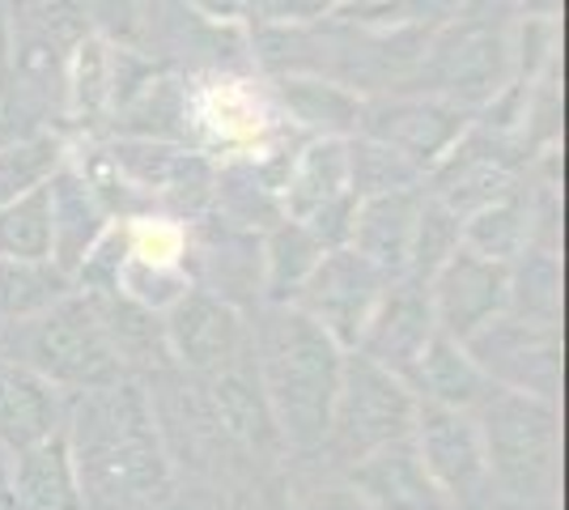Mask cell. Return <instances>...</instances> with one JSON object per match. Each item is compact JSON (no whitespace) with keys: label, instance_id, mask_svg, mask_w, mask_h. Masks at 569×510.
Instances as JSON below:
<instances>
[{"label":"cell","instance_id":"15","mask_svg":"<svg viewBox=\"0 0 569 510\" xmlns=\"http://www.w3.org/2000/svg\"><path fill=\"white\" fill-rule=\"evenodd\" d=\"M302 510H370L353 489H319Z\"/></svg>","mask_w":569,"mask_h":510},{"label":"cell","instance_id":"9","mask_svg":"<svg viewBox=\"0 0 569 510\" xmlns=\"http://www.w3.org/2000/svg\"><path fill=\"white\" fill-rule=\"evenodd\" d=\"M170 337L179 358L196 370H226L238 353V319L230 307H221L213 298H188L174 323H170Z\"/></svg>","mask_w":569,"mask_h":510},{"label":"cell","instance_id":"4","mask_svg":"<svg viewBox=\"0 0 569 510\" xmlns=\"http://www.w3.org/2000/svg\"><path fill=\"white\" fill-rule=\"evenodd\" d=\"M412 400L396 383L391 370H382L370 358H357L340 370V391H336V409L328 438L340 451V460H366L370 451H379L387 442H400L412 430Z\"/></svg>","mask_w":569,"mask_h":510},{"label":"cell","instance_id":"6","mask_svg":"<svg viewBox=\"0 0 569 510\" xmlns=\"http://www.w3.org/2000/svg\"><path fill=\"white\" fill-rule=\"evenodd\" d=\"M412 430H417L412 447L438 493L447 502H476L480 489L489 486V472H485V447H480V430L472 417L429 404L412 417Z\"/></svg>","mask_w":569,"mask_h":510},{"label":"cell","instance_id":"2","mask_svg":"<svg viewBox=\"0 0 569 510\" xmlns=\"http://www.w3.org/2000/svg\"><path fill=\"white\" fill-rule=\"evenodd\" d=\"M340 358L332 337L302 316L277 319L263 340V400L272 409L277 434L293 447L328 442L336 391H340Z\"/></svg>","mask_w":569,"mask_h":510},{"label":"cell","instance_id":"11","mask_svg":"<svg viewBox=\"0 0 569 510\" xmlns=\"http://www.w3.org/2000/svg\"><path fill=\"white\" fill-rule=\"evenodd\" d=\"M501 298V277L493 268L480 264H455V272L442 286V323L455 337H472L485 319L493 316Z\"/></svg>","mask_w":569,"mask_h":510},{"label":"cell","instance_id":"12","mask_svg":"<svg viewBox=\"0 0 569 510\" xmlns=\"http://www.w3.org/2000/svg\"><path fill=\"white\" fill-rule=\"evenodd\" d=\"M217 413L226 421V430L238 438V442H247L251 451H268V447H277V421H272V409H268V400L260 396V388H251V379L247 374H234V370H226L221 374V383H217Z\"/></svg>","mask_w":569,"mask_h":510},{"label":"cell","instance_id":"1","mask_svg":"<svg viewBox=\"0 0 569 510\" xmlns=\"http://www.w3.org/2000/svg\"><path fill=\"white\" fill-rule=\"evenodd\" d=\"M81 489L102 507H149L167 493V456L132 388H119L81 413V451L72 456Z\"/></svg>","mask_w":569,"mask_h":510},{"label":"cell","instance_id":"14","mask_svg":"<svg viewBox=\"0 0 569 510\" xmlns=\"http://www.w3.org/2000/svg\"><path fill=\"white\" fill-rule=\"evenodd\" d=\"M426 344H429L426 311H421L417 302H396V307L387 311V319L375 328V344H370L375 358H370V362H379L382 370L417 362V358L426 353Z\"/></svg>","mask_w":569,"mask_h":510},{"label":"cell","instance_id":"8","mask_svg":"<svg viewBox=\"0 0 569 510\" xmlns=\"http://www.w3.org/2000/svg\"><path fill=\"white\" fill-rule=\"evenodd\" d=\"M9 502L18 510H81V481L64 438H43L18 451L9 472Z\"/></svg>","mask_w":569,"mask_h":510},{"label":"cell","instance_id":"10","mask_svg":"<svg viewBox=\"0 0 569 510\" xmlns=\"http://www.w3.org/2000/svg\"><path fill=\"white\" fill-rule=\"evenodd\" d=\"M51 421H56V400L48 383L18 366H4L0 370V442L9 451H26L51 438Z\"/></svg>","mask_w":569,"mask_h":510},{"label":"cell","instance_id":"3","mask_svg":"<svg viewBox=\"0 0 569 510\" xmlns=\"http://www.w3.org/2000/svg\"><path fill=\"white\" fill-rule=\"evenodd\" d=\"M489 481L522 510L557 502L561 486V430L557 413L527 391H493L476 421Z\"/></svg>","mask_w":569,"mask_h":510},{"label":"cell","instance_id":"7","mask_svg":"<svg viewBox=\"0 0 569 510\" xmlns=\"http://www.w3.org/2000/svg\"><path fill=\"white\" fill-rule=\"evenodd\" d=\"M349 489L370 510H442L447 498L429 481L426 463L417 456V447L400 438L387 442L379 451H370L366 460L353 463Z\"/></svg>","mask_w":569,"mask_h":510},{"label":"cell","instance_id":"5","mask_svg":"<svg viewBox=\"0 0 569 510\" xmlns=\"http://www.w3.org/2000/svg\"><path fill=\"white\" fill-rule=\"evenodd\" d=\"M26 358L56 383L107 388L116 383V349L86 307H60L26 332Z\"/></svg>","mask_w":569,"mask_h":510},{"label":"cell","instance_id":"13","mask_svg":"<svg viewBox=\"0 0 569 510\" xmlns=\"http://www.w3.org/2000/svg\"><path fill=\"white\" fill-rule=\"evenodd\" d=\"M421 383L429 388L433 404L442 409H468L480 400V370H476L451 340H433L421 353Z\"/></svg>","mask_w":569,"mask_h":510}]
</instances>
